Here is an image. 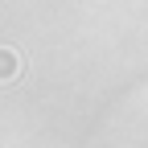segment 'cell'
<instances>
[{"instance_id": "1", "label": "cell", "mask_w": 148, "mask_h": 148, "mask_svg": "<svg viewBox=\"0 0 148 148\" xmlns=\"http://www.w3.org/2000/svg\"><path fill=\"white\" fill-rule=\"evenodd\" d=\"M25 70V62L16 58L12 49H0V82H8V78H16V74Z\"/></svg>"}]
</instances>
